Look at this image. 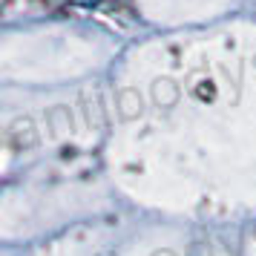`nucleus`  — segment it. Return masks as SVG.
<instances>
[]
</instances>
